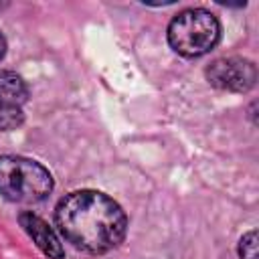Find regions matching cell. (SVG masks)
<instances>
[{"mask_svg": "<svg viewBox=\"0 0 259 259\" xmlns=\"http://www.w3.org/2000/svg\"><path fill=\"white\" fill-rule=\"evenodd\" d=\"M221 38L217 16L204 8H188L168 24V42L182 57H200Z\"/></svg>", "mask_w": 259, "mask_h": 259, "instance_id": "obj_3", "label": "cell"}, {"mask_svg": "<svg viewBox=\"0 0 259 259\" xmlns=\"http://www.w3.org/2000/svg\"><path fill=\"white\" fill-rule=\"evenodd\" d=\"M239 255L241 259H257V231L251 229L239 241Z\"/></svg>", "mask_w": 259, "mask_h": 259, "instance_id": "obj_8", "label": "cell"}, {"mask_svg": "<svg viewBox=\"0 0 259 259\" xmlns=\"http://www.w3.org/2000/svg\"><path fill=\"white\" fill-rule=\"evenodd\" d=\"M53 190L51 172L22 156H0V194L12 202H38Z\"/></svg>", "mask_w": 259, "mask_h": 259, "instance_id": "obj_2", "label": "cell"}, {"mask_svg": "<svg viewBox=\"0 0 259 259\" xmlns=\"http://www.w3.org/2000/svg\"><path fill=\"white\" fill-rule=\"evenodd\" d=\"M26 97H28V89L22 77H18L12 71H0V105L22 107Z\"/></svg>", "mask_w": 259, "mask_h": 259, "instance_id": "obj_6", "label": "cell"}, {"mask_svg": "<svg viewBox=\"0 0 259 259\" xmlns=\"http://www.w3.org/2000/svg\"><path fill=\"white\" fill-rule=\"evenodd\" d=\"M206 79L217 89L245 93L255 87L257 69L251 61L243 57H221L208 65Z\"/></svg>", "mask_w": 259, "mask_h": 259, "instance_id": "obj_4", "label": "cell"}, {"mask_svg": "<svg viewBox=\"0 0 259 259\" xmlns=\"http://www.w3.org/2000/svg\"><path fill=\"white\" fill-rule=\"evenodd\" d=\"M24 121V113L22 107L18 105H0V130L8 132V130H16L20 127Z\"/></svg>", "mask_w": 259, "mask_h": 259, "instance_id": "obj_7", "label": "cell"}, {"mask_svg": "<svg viewBox=\"0 0 259 259\" xmlns=\"http://www.w3.org/2000/svg\"><path fill=\"white\" fill-rule=\"evenodd\" d=\"M4 53H6V40H4V36L0 34V59L4 57Z\"/></svg>", "mask_w": 259, "mask_h": 259, "instance_id": "obj_9", "label": "cell"}, {"mask_svg": "<svg viewBox=\"0 0 259 259\" xmlns=\"http://www.w3.org/2000/svg\"><path fill=\"white\" fill-rule=\"evenodd\" d=\"M55 221L63 237L87 253H105L117 247L127 227L121 206L99 190H75L61 198Z\"/></svg>", "mask_w": 259, "mask_h": 259, "instance_id": "obj_1", "label": "cell"}, {"mask_svg": "<svg viewBox=\"0 0 259 259\" xmlns=\"http://www.w3.org/2000/svg\"><path fill=\"white\" fill-rule=\"evenodd\" d=\"M22 229L28 233V237L36 243V247L49 257V259H63L65 251L63 245L59 241V237L55 235V231L34 212H20L18 217Z\"/></svg>", "mask_w": 259, "mask_h": 259, "instance_id": "obj_5", "label": "cell"}]
</instances>
